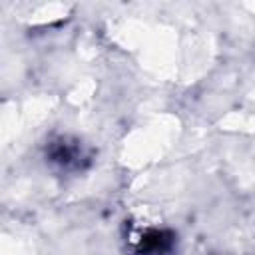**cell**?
<instances>
[{"label": "cell", "mask_w": 255, "mask_h": 255, "mask_svg": "<svg viewBox=\"0 0 255 255\" xmlns=\"http://www.w3.org/2000/svg\"><path fill=\"white\" fill-rule=\"evenodd\" d=\"M173 245V235L169 231L151 229L141 235L137 245V255H165Z\"/></svg>", "instance_id": "2"}, {"label": "cell", "mask_w": 255, "mask_h": 255, "mask_svg": "<svg viewBox=\"0 0 255 255\" xmlns=\"http://www.w3.org/2000/svg\"><path fill=\"white\" fill-rule=\"evenodd\" d=\"M48 159L62 169H80L86 163L88 155L80 145V141L58 137L48 143Z\"/></svg>", "instance_id": "1"}]
</instances>
